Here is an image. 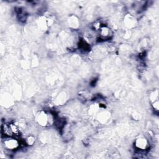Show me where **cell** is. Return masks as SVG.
I'll list each match as a JSON object with an SVG mask.
<instances>
[{
	"label": "cell",
	"instance_id": "6da1fadb",
	"mask_svg": "<svg viewBox=\"0 0 159 159\" xmlns=\"http://www.w3.org/2000/svg\"><path fill=\"white\" fill-rule=\"evenodd\" d=\"M2 129V132L5 136H6V137H11V136H13L14 135L13 131L11 128L10 124H3Z\"/></svg>",
	"mask_w": 159,
	"mask_h": 159
},
{
	"label": "cell",
	"instance_id": "277c9868",
	"mask_svg": "<svg viewBox=\"0 0 159 159\" xmlns=\"http://www.w3.org/2000/svg\"><path fill=\"white\" fill-rule=\"evenodd\" d=\"M147 145V142L144 138H139L135 141V146L140 150H145Z\"/></svg>",
	"mask_w": 159,
	"mask_h": 159
},
{
	"label": "cell",
	"instance_id": "7a4b0ae2",
	"mask_svg": "<svg viewBox=\"0 0 159 159\" xmlns=\"http://www.w3.org/2000/svg\"><path fill=\"white\" fill-rule=\"evenodd\" d=\"M5 145L7 148L9 149H11V150H13V149L17 148V147H18V145H19L18 141L14 139H11L9 140H6L5 142Z\"/></svg>",
	"mask_w": 159,
	"mask_h": 159
},
{
	"label": "cell",
	"instance_id": "3957f363",
	"mask_svg": "<svg viewBox=\"0 0 159 159\" xmlns=\"http://www.w3.org/2000/svg\"><path fill=\"white\" fill-rule=\"evenodd\" d=\"M100 36L103 39H109L111 36V31L107 27H103L100 29Z\"/></svg>",
	"mask_w": 159,
	"mask_h": 159
}]
</instances>
